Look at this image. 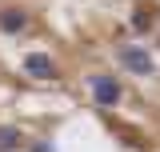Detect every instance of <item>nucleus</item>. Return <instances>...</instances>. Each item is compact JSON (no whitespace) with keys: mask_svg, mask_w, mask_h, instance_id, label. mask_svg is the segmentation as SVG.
Wrapping results in <instances>:
<instances>
[{"mask_svg":"<svg viewBox=\"0 0 160 152\" xmlns=\"http://www.w3.org/2000/svg\"><path fill=\"white\" fill-rule=\"evenodd\" d=\"M24 72L36 76V80H52L56 76V64H52V56H44V52H28L24 56Z\"/></svg>","mask_w":160,"mask_h":152,"instance_id":"obj_2","label":"nucleus"},{"mask_svg":"<svg viewBox=\"0 0 160 152\" xmlns=\"http://www.w3.org/2000/svg\"><path fill=\"white\" fill-rule=\"evenodd\" d=\"M20 148V132L16 128H0V152H12Z\"/></svg>","mask_w":160,"mask_h":152,"instance_id":"obj_5","label":"nucleus"},{"mask_svg":"<svg viewBox=\"0 0 160 152\" xmlns=\"http://www.w3.org/2000/svg\"><path fill=\"white\" fill-rule=\"evenodd\" d=\"M120 64H124L128 72H136V76H152V68H156L144 48H120Z\"/></svg>","mask_w":160,"mask_h":152,"instance_id":"obj_1","label":"nucleus"},{"mask_svg":"<svg viewBox=\"0 0 160 152\" xmlns=\"http://www.w3.org/2000/svg\"><path fill=\"white\" fill-rule=\"evenodd\" d=\"M32 152H56V148H52V144H36Z\"/></svg>","mask_w":160,"mask_h":152,"instance_id":"obj_7","label":"nucleus"},{"mask_svg":"<svg viewBox=\"0 0 160 152\" xmlns=\"http://www.w3.org/2000/svg\"><path fill=\"white\" fill-rule=\"evenodd\" d=\"M92 96H96V104H116L120 100V84L112 80V76H92Z\"/></svg>","mask_w":160,"mask_h":152,"instance_id":"obj_3","label":"nucleus"},{"mask_svg":"<svg viewBox=\"0 0 160 152\" xmlns=\"http://www.w3.org/2000/svg\"><path fill=\"white\" fill-rule=\"evenodd\" d=\"M28 24V12L24 8H8V12H0V32H20Z\"/></svg>","mask_w":160,"mask_h":152,"instance_id":"obj_4","label":"nucleus"},{"mask_svg":"<svg viewBox=\"0 0 160 152\" xmlns=\"http://www.w3.org/2000/svg\"><path fill=\"white\" fill-rule=\"evenodd\" d=\"M132 24H136V28H148L152 20H148V12H136V16H132Z\"/></svg>","mask_w":160,"mask_h":152,"instance_id":"obj_6","label":"nucleus"}]
</instances>
